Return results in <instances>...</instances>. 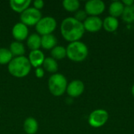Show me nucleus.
Masks as SVG:
<instances>
[{
    "instance_id": "423d86ee",
    "label": "nucleus",
    "mask_w": 134,
    "mask_h": 134,
    "mask_svg": "<svg viewBox=\"0 0 134 134\" xmlns=\"http://www.w3.org/2000/svg\"><path fill=\"white\" fill-rule=\"evenodd\" d=\"M109 119L108 112L104 109H96L93 111L88 118L89 125L93 128H100L106 124Z\"/></svg>"
},
{
    "instance_id": "cd10ccee",
    "label": "nucleus",
    "mask_w": 134,
    "mask_h": 134,
    "mask_svg": "<svg viewBox=\"0 0 134 134\" xmlns=\"http://www.w3.org/2000/svg\"><path fill=\"white\" fill-rule=\"evenodd\" d=\"M122 2L125 6H131L134 4L133 0H123L122 1Z\"/></svg>"
},
{
    "instance_id": "c85d7f7f",
    "label": "nucleus",
    "mask_w": 134,
    "mask_h": 134,
    "mask_svg": "<svg viewBox=\"0 0 134 134\" xmlns=\"http://www.w3.org/2000/svg\"><path fill=\"white\" fill-rule=\"evenodd\" d=\"M131 93H132V95L134 97V84L133 86H132V89H131Z\"/></svg>"
},
{
    "instance_id": "20e7f679",
    "label": "nucleus",
    "mask_w": 134,
    "mask_h": 134,
    "mask_svg": "<svg viewBox=\"0 0 134 134\" xmlns=\"http://www.w3.org/2000/svg\"><path fill=\"white\" fill-rule=\"evenodd\" d=\"M68 80L66 77L60 73L53 74L48 80V88L51 94L54 97L62 96L67 90Z\"/></svg>"
},
{
    "instance_id": "4be33fe9",
    "label": "nucleus",
    "mask_w": 134,
    "mask_h": 134,
    "mask_svg": "<svg viewBox=\"0 0 134 134\" xmlns=\"http://www.w3.org/2000/svg\"><path fill=\"white\" fill-rule=\"evenodd\" d=\"M13 56L11 52L7 48H0V64L5 65L9 64V63L12 60Z\"/></svg>"
},
{
    "instance_id": "f3484780",
    "label": "nucleus",
    "mask_w": 134,
    "mask_h": 134,
    "mask_svg": "<svg viewBox=\"0 0 134 134\" xmlns=\"http://www.w3.org/2000/svg\"><path fill=\"white\" fill-rule=\"evenodd\" d=\"M125 5L120 1H114L109 5V14L113 17L121 16L123 13Z\"/></svg>"
},
{
    "instance_id": "bb28decb",
    "label": "nucleus",
    "mask_w": 134,
    "mask_h": 134,
    "mask_svg": "<svg viewBox=\"0 0 134 134\" xmlns=\"http://www.w3.org/2000/svg\"><path fill=\"white\" fill-rule=\"evenodd\" d=\"M44 4L45 3H44V2L42 0H35L33 2V7L38 9V10H40L41 9L43 8Z\"/></svg>"
},
{
    "instance_id": "1a4fd4ad",
    "label": "nucleus",
    "mask_w": 134,
    "mask_h": 134,
    "mask_svg": "<svg viewBox=\"0 0 134 134\" xmlns=\"http://www.w3.org/2000/svg\"><path fill=\"white\" fill-rule=\"evenodd\" d=\"M82 24L85 31H87L91 33L97 32L103 27V20L99 16H89L83 21Z\"/></svg>"
},
{
    "instance_id": "39448f33",
    "label": "nucleus",
    "mask_w": 134,
    "mask_h": 134,
    "mask_svg": "<svg viewBox=\"0 0 134 134\" xmlns=\"http://www.w3.org/2000/svg\"><path fill=\"white\" fill-rule=\"evenodd\" d=\"M57 20L54 17L46 16L42 17L38 24L35 25V30L40 35H46L53 34V32L57 28Z\"/></svg>"
},
{
    "instance_id": "f8f14e48",
    "label": "nucleus",
    "mask_w": 134,
    "mask_h": 134,
    "mask_svg": "<svg viewBox=\"0 0 134 134\" xmlns=\"http://www.w3.org/2000/svg\"><path fill=\"white\" fill-rule=\"evenodd\" d=\"M45 58L46 57H45L44 53L40 49L31 50L29 53V55L27 57L31 67H34L35 68H39L41 65H42Z\"/></svg>"
},
{
    "instance_id": "7ed1b4c3",
    "label": "nucleus",
    "mask_w": 134,
    "mask_h": 134,
    "mask_svg": "<svg viewBox=\"0 0 134 134\" xmlns=\"http://www.w3.org/2000/svg\"><path fill=\"white\" fill-rule=\"evenodd\" d=\"M66 51L67 57L74 62L83 61L89 54L87 46L81 41L70 42L66 48Z\"/></svg>"
},
{
    "instance_id": "dca6fc26",
    "label": "nucleus",
    "mask_w": 134,
    "mask_h": 134,
    "mask_svg": "<svg viewBox=\"0 0 134 134\" xmlns=\"http://www.w3.org/2000/svg\"><path fill=\"white\" fill-rule=\"evenodd\" d=\"M57 44V39L53 34L41 36V47L44 49H52Z\"/></svg>"
},
{
    "instance_id": "2eb2a0df",
    "label": "nucleus",
    "mask_w": 134,
    "mask_h": 134,
    "mask_svg": "<svg viewBox=\"0 0 134 134\" xmlns=\"http://www.w3.org/2000/svg\"><path fill=\"white\" fill-rule=\"evenodd\" d=\"M119 26V20L111 16L105 17L103 20V27L108 32L115 31Z\"/></svg>"
},
{
    "instance_id": "f03ea898",
    "label": "nucleus",
    "mask_w": 134,
    "mask_h": 134,
    "mask_svg": "<svg viewBox=\"0 0 134 134\" xmlns=\"http://www.w3.org/2000/svg\"><path fill=\"white\" fill-rule=\"evenodd\" d=\"M31 65L25 56L16 57L8 64V71L15 78L21 79L26 77L31 71Z\"/></svg>"
},
{
    "instance_id": "393cba45",
    "label": "nucleus",
    "mask_w": 134,
    "mask_h": 134,
    "mask_svg": "<svg viewBox=\"0 0 134 134\" xmlns=\"http://www.w3.org/2000/svg\"><path fill=\"white\" fill-rule=\"evenodd\" d=\"M74 18H75L77 20L83 23V21L87 18V13H86L85 10H82V9H79L75 12V16Z\"/></svg>"
},
{
    "instance_id": "9b49d317",
    "label": "nucleus",
    "mask_w": 134,
    "mask_h": 134,
    "mask_svg": "<svg viewBox=\"0 0 134 134\" xmlns=\"http://www.w3.org/2000/svg\"><path fill=\"white\" fill-rule=\"evenodd\" d=\"M12 35L17 42H22L28 37V27L21 22L16 23L12 28Z\"/></svg>"
},
{
    "instance_id": "5701e85b",
    "label": "nucleus",
    "mask_w": 134,
    "mask_h": 134,
    "mask_svg": "<svg viewBox=\"0 0 134 134\" xmlns=\"http://www.w3.org/2000/svg\"><path fill=\"white\" fill-rule=\"evenodd\" d=\"M63 7L68 12H76L80 7V2L78 0H64L62 2Z\"/></svg>"
},
{
    "instance_id": "b1692460",
    "label": "nucleus",
    "mask_w": 134,
    "mask_h": 134,
    "mask_svg": "<svg viewBox=\"0 0 134 134\" xmlns=\"http://www.w3.org/2000/svg\"><path fill=\"white\" fill-rule=\"evenodd\" d=\"M122 16L123 20L127 23L134 22V4L131 6H125Z\"/></svg>"
},
{
    "instance_id": "f257e3e1",
    "label": "nucleus",
    "mask_w": 134,
    "mask_h": 134,
    "mask_svg": "<svg viewBox=\"0 0 134 134\" xmlns=\"http://www.w3.org/2000/svg\"><path fill=\"white\" fill-rule=\"evenodd\" d=\"M60 33L66 41L73 42L80 41L85 33V28L82 22L72 16H69L61 22Z\"/></svg>"
},
{
    "instance_id": "4468645a",
    "label": "nucleus",
    "mask_w": 134,
    "mask_h": 134,
    "mask_svg": "<svg viewBox=\"0 0 134 134\" xmlns=\"http://www.w3.org/2000/svg\"><path fill=\"white\" fill-rule=\"evenodd\" d=\"M23 128L27 134H35L38 130V123L35 118L28 117L24 120Z\"/></svg>"
},
{
    "instance_id": "a878e982",
    "label": "nucleus",
    "mask_w": 134,
    "mask_h": 134,
    "mask_svg": "<svg viewBox=\"0 0 134 134\" xmlns=\"http://www.w3.org/2000/svg\"><path fill=\"white\" fill-rule=\"evenodd\" d=\"M44 74H45V71H44V69L42 68L39 67V68H35V76L38 79H42L44 76Z\"/></svg>"
},
{
    "instance_id": "6ab92c4d",
    "label": "nucleus",
    "mask_w": 134,
    "mask_h": 134,
    "mask_svg": "<svg viewBox=\"0 0 134 134\" xmlns=\"http://www.w3.org/2000/svg\"><path fill=\"white\" fill-rule=\"evenodd\" d=\"M9 49L14 57L24 56V53L26 51L24 44L22 42H17V41H14V42H11Z\"/></svg>"
},
{
    "instance_id": "0eeeda50",
    "label": "nucleus",
    "mask_w": 134,
    "mask_h": 134,
    "mask_svg": "<svg viewBox=\"0 0 134 134\" xmlns=\"http://www.w3.org/2000/svg\"><path fill=\"white\" fill-rule=\"evenodd\" d=\"M42 17V13L40 10L34 7H28L20 13V22L27 27L35 26Z\"/></svg>"
},
{
    "instance_id": "6e6552de",
    "label": "nucleus",
    "mask_w": 134,
    "mask_h": 134,
    "mask_svg": "<svg viewBox=\"0 0 134 134\" xmlns=\"http://www.w3.org/2000/svg\"><path fill=\"white\" fill-rule=\"evenodd\" d=\"M105 9V3L101 0H90L85 4V11L87 15L98 16Z\"/></svg>"
},
{
    "instance_id": "412c9836",
    "label": "nucleus",
    "mask_w": 134,
    "mask_h": 134,
    "mask_svg": "<svg viewBox=\"0 0 134 134\" xmlns=\"http://www.w3.org/2000/svg\"><path fill=\"white\" fill-rule=\"evenodd\" d=\"M51 57L57 60H62L67 57L66 48L62 46H56L50 51Z\"/></svg>"
},
{
    "instance_id": "ddd939ff",
    "label": "nucleus",
    "mask_w": 134,
    "mask_h": 134,
    "mask_svg": "<svg viewBox=\"0 0 134 134\" xmlns=\"http://www.w3.org/2000/svg\"><path fill=\"white\" fill-rule=\"evenodd\" d=\"M31 3V0H10L9 6L14 12L21 13L30 7Z\"/></svg>"
},
{
    "instance_id": "9d476101",
    "label": "nucleus",
    "mask_w": 134,
    "mask_h": 134,
    "mask_svg": "<svg viewBox=\"0 0 134 134\" xmlns=\"http://www.w3.org/2000/svg\"><path fill=\"white\" fill-rule=\"evenodd\" d=\"M85 90V85L82 81L75 79L68 84L66 92L71 97H78L81 96Z\"/></svg>"
},
{
    "instance_id": "a211bd4d",
    "label": "nucleus",
    "mask_w": 134,
    "mask_h": 134,
    "mask_svg": "<svg viewBox=\"0 0 134 134\" xmlns=\"http://www.w3.org/2000/svg\"><path fill=\"white\" fill-rule=\"evenodd\" d=\"M27 46L31 51L39 49L41 47V36L36 33L30 35L27 38Z\"/></svg>"
},
{
    "instance_id": "aec40b11",
    "label": "nucleus",
    "mask_w": 134,
    "mask_h": 134,
    "mask_svg": "<svg viewBox=\"0 0 134 134\" xmlns=\"http://www.w3.org/2000/svg\"><path fill=\"white\" fill-rule=\"evenodd\" d=\"M42 66H43V69L49 73L55 74V73H57V71L58 70V64H57V60L51 57L45 58Z\"/></svg>"
}]
</instances>
